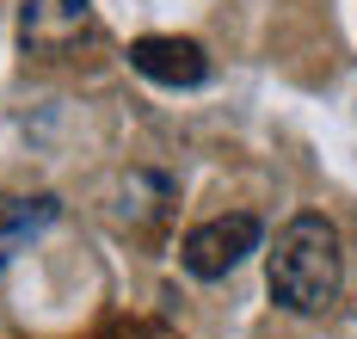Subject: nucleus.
I'll use <instances>...</instances> for the list:
<instances>
[{"label":"nucleus","mask_w":357,"mask_h":339,"mask_svg":"<svg viewBox=\"0 0 357 339\" xmlns=\"http://www.w3.org/2000/svg\"><path fill=\"white\" fill-rule=\"evenodd\" d=\"M345 290V247H339V228L302 210L289 216L278 247H271V296L284 302L289 315H326Z\"/></svg>","instance_id":"1"},{"label":"nucleus","mask_w":357,"mask_h":339,"mask_svg":"<svg viewBox=\"0 0 357 339\" xmlns=\"http://www.w3.org/2000/svg\"><path fill=\"white\" fill-rule=\"evenodd\" d=\"M259 241H265L259 216L234 210V216H210V223H197L191 234H185L178 259H185V271H191V278H210V284H215V278H228L247 253H259Z\"/></svg>","instance_id":"2"},{"label":"nucleus","mask_w":357,"mask_h":339,"mask_svg":"<svg viewBox=\"0 0 357 339\" xmlns=\"http://www.w3.org/2000/svg\"><path fill=\"white\" fill-rule=\"evenodd\" d=\"M130 68L148 75V80H160V86H197V80L210 75L204 50L191 38H136L130 43Z\"/></svg>","instance_id":"3"},{"label":"nucleus","mask_w":357,"mask_h":339,"mask_svg":"<svg viewBox=\"0 0 357 339\" xmlns=\"http://www.w3.org/2000/svg\"><path fill=\"white\" fill-rule=\"evenodd\" d=\"M19 31H25L31 50H68L74 38L93 31V6L86 0H25Z\"/></svg>","instance_id":"4"},{"label":"nucleus","mask_w":357,"mask_h":339,"mask_svg":"<svg viewBox=\"0 0 357 339\" xmlns=\"http://www.w3.org/2000/svg\"><path fill=\"white\" fill-rule=\"evenodd\" d=\"M56 216H62V204L50 191H37V197H0V271L13 265V253H25Z\"/></svg>","instance_id":"5"}]
</instances>
